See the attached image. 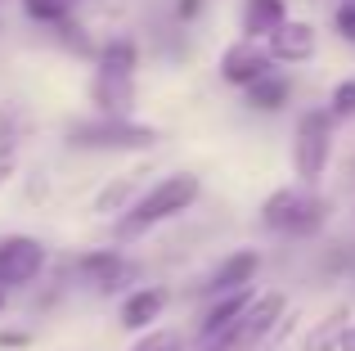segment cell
Instances as JSON below:
<instances>
[{
	"label": "cell",
	"mask_w": 355,
	"mask_h": 351,
	"mask_svg": "<svg viewBox=\"0 0 355 351\" xmlns=\"http://www.w3.org/2000/svg\"><path fill=\"white\" fill-rule=\"evenodd\" d=\"M14 171H18V131L5 122V131H0V189L14 180Z\"/></svg>",
	"instance_id": "ac0fdd59"
},
{
	"label": "cell",
	"mask_w": 355,
	"mask_h": 351,
	"mask_svg": "<svg viewBox=\"0 0 355 351\" xmlns=\"http://www.w3.org/2000/svg\"><path fill=\"white\" fill-rule=\"evenodd\" d=\"M342 351H355V325L347 329V338H342Z\"/></svg>",
	"instance_id": "cb8c5ba5"
},
{
	"label": "cell",
	"mask_w": 355,
	"mask_h": 351,
	"mask_svg": "<svg viewBox=\"0 0 355 351\" xmlns=\"http://www.w3.org/2000/svg\"><path fill=\"white\" fill-rule=\"evenodd\" d=\"M72 5H86V0H72Z\"/></svg>",
	"instance_id": "484cf974"
},
{
	"label": "cell",
	"mask_w": 355,
	"mask_h": 351,
	"mask_svg": "<svg viewBox=\"0 0 355 351\" xmlns=\"http://www.w3.org/2000/svg\"><path fill=\"white\" fill-rule=\"evenodd\" d=\"M0 347H27V334H14V329H5V334H0Z\"/></svg>",
	"instance_id": "603a6c76"
},
{
	"label": "cell",
	"mask_w": 355,
	"mask_h": 351,
	"mask_svg": "<svg viewBox=\"0 0 355 351\" xmlns=\"http://www.w3.org/2000/svg\"><path fill=\"white\" fill-rule=\"evenodd\" d=\"M68 144L86 153H144L157 144V131L135 117H90V122L68 126Z\"/></svg>",
	"instance_id": "3957f363"
},
{
	"label": "cell",
	"mask_w": 355,
	"mask_h": 351,
	"mask_svg": "<svg viewBox=\"0 0 355 351\" xmlns=\"http://www.w3.org/2000/svg\"><path fill=\"white\" fill-rule=\"evenodd\" d=\"M266 50H270V59H275V63H288V68L311 63L315 59V27L302 23V18H288V23L266 41Z\"/></svg>",
	"instance_id": "8fae6325"
},
{
	"label": "cell",
	"mask_w": 355,
	"mask_h": 351,
	"mask_svg": "<svg viewBox=\"0 0 355 351\" xmlns=\"http://www.w3.org/2000/svg\"><path fill=\"white\" fill-rule=\"evenodd\" d=\"M166 311V289H157V284H144V289L126 293L121 298V329H130V334H148L153 329V320H162Z\"/></svg>",
	"instance_id": "7c38bea8"
},
{
	"label": "cell",
	"mask_w": 355,
	"mask_h": 351,
	"mask_svg": "<svg viewBox=\"0 0 355 351\" xmlns=\"http://www.w3.org/2000/svg\"><path fill=\"white\" fill-rule=\"evenodd\" d=\"M23 14L32 18V23H41V27H54V32H59L63 23H72L77 5H72V0H23Z\"/></svg>",
	"instance_id": "e0dca14e"
},
{
	"label": "cell",
	"mask_w": 355,
	"mask_h": 351,
	"mask_svg": "<svg viewBox=\"0 0 355 351\" xmlns=\"http://www.w3.org/2000/svg\"><path fill=\"white\" fill-rule=\"evenodd\" d=\"M175 14L189 23V18H198V14H202V0H175Z\"/></svg>",
	"instance_id": "7402d4cb"
},
{
	"label": "cell",
	"mask_w": 355,
	"mask_h": 351,
	"mask_svg": "<svg viewBox=\"0 0 355 351\" xmlns=\"http://www.w3.org/2000/svg\"><path fill=\"white\" fill-rule=\"evenodd\" d=\"M284 307H288L284 293H257V298L248 302V311H243L220 338H211L202 351H257V343H266V338L279 329Z\"/></svg>",
	"instance_id": "5b68a950"
},
{
	"label": "cell",
	"mask_w": 355,
	"mask_h": 351,
	"mask_svg": "<svg viewBox=\"0 0 355 351\" xmlns=\"http://www.w3.org/2000/svg\"><path fill=\"white\" fill-rule=\"evenodd\" d=\"M130 351H184V338L175 329H148Z\"/></svg>",
	"instance_id": "d6986e66"
},
{
	"label": "cell",
	"mask_w": 355,
	"mask_h": 351,
	"mask_svg": "<svg viewBox=\"0 0 355 351\" xmlns=\"http://www.w3.org/2000/svg\"><path fill=\"white\" fill-rule=\"evenodd\" d=\"M5 302H9V289H5V284H0V311H5Z\"/></svg>",
	"instance_id": "d4e9b609"
},
{
	"label": "cell",
	"mask_w": 355,
	"mask_h": 351,
	"mask_svg": "<svg viewBox=\"0 0 355 351\" xmlns=\"http://www.w3.org/2000/svg\"><path fill=\"white\" fill-rule=\"evenodd\" d=\"M288 23V0H248L243 5V32L252 41H270Z\"/></svg>",
	"instance_id": "5bb4252c"
},
{
	"label": "cell",
	"mask_w": 355,
	"mask_h": 351,
	"mask_svg": "<svg viewBox=\"0 0 355 351\" xmlns=\"http://www.w3.org/2000/svg\"><path fill=\"white\" fill-rule=\"evenodd\" d=\"M135 68H139V45L130 36H117L95 54L90 104L104 117H130V108H135Z\"/></svg>",
	"instance_id": "6da1fadb"
},
{
	"label": "cell",
	"mask_w": 355,
	"mask_h": 351,
	"mask_svg": "<svg viewBox=\"0 0 355 351\" xmlns=\"http://www.w3.org/2000/svg\"><path fill=\"white\" fill-rule=\"evenodd\" d=\"M333 27H338L342 41L355 45V0H342V5H338V14H333Z\"/></svg>",
	"instance_id": "44dd1931"
},
{
	"label": "cell",
	"mask_w": 355,
	"mask_h": 351,
	"mask_svg": "<svg viewBox=\"0 0 355 351\" xmlns=\"http://www.w3.org/2000/svg\"><path fill=\"white\" fill-rule=\"evenodd\" d=\"M347 329H351V311H347V307H338L333 316H324L320 325L306 334L302 351H342V338H347Z\"/></svg>",
	"instance_id": "2e32d148"
},
{
	"label": "cell",
	"mask_w": 355,
	"mask_h": 351,
	"mask_svg": "<svg viewBox=\"0 0 355 351\" xmlns=\"http://www.w3.org/2000/svg\"><path fill=\"white\" fill-rule=\"evenodd\" d=\"M243 95H248V104L261 108V113H279V108L293 99V77H288V72H279V68H270L266 77H257L248 90H243Z\"/></svg>",
	"instance_id": "9a60e30c"
},
{
	"label": "cell",
	"mask_w": 355,
	"mask_h": 351,
	"mask_svg": "<svg viewBox=\"0 0 355 351\" xmlns=\"http://www.w3.org/2000/svg\"><path fill=\"white\" fill-rule=\"evenodd\" d=\"M257 271H261V252H257V248H239V252H230L225 262L211 271V280L202 284V289H207L211 298H220V293H239V289H252V284H257Z\"/></svg>",
	"instance_id": "30bf717a"
},
{
	"label": "cell",
	"mask_w": 355,
	"mask_h": 351,
	"mask_svg": "<svg viewBox=\"0 0 355 351\" xmlns=\"http://www.w3.org/2000/svg\"><path fill=\"white\" fill-rule=\"evenodd\" d=\"M257 298V289H239V293H220V298H211V307L202 311V325H198V334H202V343H211V338H220L230 325L248 311V302Z\"/></svg>",
	"instance_id": "4fadbf2b"
},
{
	"label": "cell",
	"mask_w": 355,
	"mask_h": 351,
	"mask_svg": "<svg viewBox=\"0 0 355 351\" xmlns=\"http://www.w3.org/2000/svg\"><path fill=\"white\" fill-rule=\"evenodd\" d=\"M324 216H329V203H324L311 185H288V189H275L266 198V207H261L266 230H275V234H293V239L315 234V230L324 225Z\"/></svg>",
	"instance_id": "277c9868"
},
{
	"label": "cell",
	"mask_w": 355,
	"mask_h": 351,
	"mask_svg": "<svg viewBox=\"0 0 355 351\" xmlns=\"http://www.w3.org/2000/svg\"><path fill=\"white\" fill-rule=\"evenodd\" d=\"M329 113L333 117H355V77H347V81H338V86H333Z\"/></svg>",
	"instance_id": "ffe728a7"
},
{
	"label": "cell",
	"mask_w": 355,
	"mask_h": 351,
	"mask_svg": "<svg viewBox=\"0 0 355 351\" xmlns=\"http://www.w3.org/2000/svg\"><path fill=\"white\" fill-rule=\"evenodd\" d=\"M333 122L338 117L329 108H311L302 113L297 122V135H293V171L302 185H315L324 171H329V158H333Z\"/></svg>",
	"instance_id": "8992f818"
},
{
	"label": "cell",
	"mask_w": 355,
	"mask_h": 351,
	"mask_svg": "<svg viewBox=\"0 0 355 351\" xmlns=\"http://www.w3.org/2000/svg\"><path fill=\"white\" fill-rule=\"evenodd\" d=\"M275 68V59H270V50L261 41H252V36H243V41H234L225 54H220V77L230 81V86L248 90L257 77H266V72Z\"/></svg>",
	"instance_id": "ba28073f"
},
{
	"label": "cell",
	"mask_w": 355,
	"mask_h": 351,
	"mask_svg": "<svg viewBox=\"0 0 355 351\" xmlns=\"http://www.w3.org/2000/svg\"><path fill=\"white\" fill-rule=\"evenodd\" d=\"M45 266V248L32 234H5L0 239V284L18 289V284H32Z\"/></svg>",
	"instance_id": "52a82bcc"
},
{
	"label": "cell",
	"mask_w": 355,
	"mask_h": 351,
	"mask_svg": "<svg viewBox=\"0 0 355 351\" xmlns=\"http://www.w3.org/2000/svg\"><path fill=\"white\" fill-rule=\"evenodd\" d=\"M198 194H202V180H198L193 171H171V176H162V180H157L153 189L139 194L135 207L121 216L117 234H121V239H139V234H148V230L166 225V221L184 216V212L198 203Z\"/></svg>",
	"instance_id": "7a4b0ae2"
},
{
	"label": "cell",
	"mask_w": 355,
	"mask_h": 351,
	"mask_svg": "<svg viewBox=\"0 0 355 351\" xmlns=\"http://www.w3.org/2000/svg\"><path fill=\"white\" fill-rule=\"evenodd\" d=\"M77 275L90 284L95 293H117L121 284L130 280V262L117 252V248H99V252H86L77 262Z\"/></svg>",
	"instance_id": "9c48e42d"
}]
</instances>
